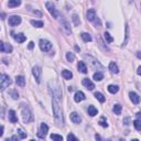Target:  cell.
Segmentation results:
<instances>
[{
	"mask_svg": "<svg viewBox=\"0 0 141 141\" xmlns=\"http://www.w3.org/2000/svg\"><path fill=\"white\" fill-rule=\"evenodd\" d=\"M52 108H53V115L55 118L57 124H63L64 120H63V110H62V106H61V97L60 96H55L53 95L52 98Z\"/></svg>",
	"mask_w": 141,
	"mask_h": 141,
	"instance_id": "1",
	"label": "cell"
},
{
	"mask_svg": "<svg viewBox=\"0 0 141 141\" xmlns=\"http://www.w3.org/2000/svg\"><path fill=\"white\" fill-rule=\"evenodd\" d=\"M22 118L24 123H29L31 121H33V115H32V112L30 111V109L27 106L22 108Z\"/></svg>",
	"mask_w": 141,
	"mask_h": 141,
	"instance_id": "2",
	"label": "cell"
},
{
	"mask_svg": "<svg viewBox=\"0 0 141 141\" xmlns=\"http://www.w3.org/2000/svg\"><path fill=\"white\" fill-rule=\"evenodd\" d=\"M39 46L41 49V51L43 52H49V51L52 49V43L48 40H44V39H41L39 42Z\"/></svg>",
	"mask_w": 141,
	"mask_h": 141,
	"instance_id": "3",
	"label": "cell"
},
{
	"mask_svg": "<svg viewBox=\"0 0 141 141\" xmlns=\"http://www.w3.org/2000/svg\"><path fill=\"white\" fill-rule=\"evenodd\" d=\"M32 74H33V76L35 78V82L39 84L40 82H41V74H42L41 67L40 66H34L33 70H32Z\"/></svg>",
	"mask_w": 141,
	"mask_h": 141,
	"instance_id": "4",
	"label": "cell"
},
{
	"mask_svg": "<svg viewBox=\"0 0 141 141\" xmlns=\"http://www.w3.org/2000/svg\"><path fill=\"white\" fill-rule=\"evenodd\" d=\"M45 6H46V9L49 10V12L51 13V16H52L53 18L57 19L58 18V12L56 11V9H55V7L53 6V3H51V2H46Z\"/></svg>",
	"mask_w": 141,
	"mask_h": 141,
	"instance_id": "5",
	"label": "cell"
},
{
	"mask_svg": "<svg viewBox=\"0 0 141 141\" xmlns=\"http://www.w3.org/2000/svg\"><path fill=\"white\" fill-rule=\"evenodd\" d=\"M8 22H9V25L16 27V25H18L21 23V17L20 16H11V17H9Z\"/></svg>",
	"mask_w": 141,
	"mask_h": 141,
	"instance_id": "6",
	"label": "cell"
},
{
	"mask_svg": "<svg viewBox=\"0 0 141 141\" xmlns=\"http://www.w3.org/2000/svg\"><path fill=\"white\" fill-rule=\"evenodd\" d=\"M48 131H49L48 124L43 123H41V127H40V131H39V133H37V136H39L40 138H45V136H46V133H48Z\"/></svg>",
	"mask_w": 141,
	"mask_h": 141,
	"instance_id": "7",
	"label": "cell"
},
{
	"mask_svg": "<svg viewBox=\"0 0 141 141\" xmlns=\"http://www.w3.org/2000/svg\"><path fill=\"white\" fill-rule=\"evenodd\" d=\"M11 83H12V82H11L10 77H9L8 75H7L6 78L2 79V83L0 84V90H4V89H6L7 87H9V85H10Z\"/></svg>",
	"mask_w": 141,
	"mask_h": 141,
	"instance_id": "8",
	"label": "cell"
},
{
	"mask_svg": "<svg viewBox=\"0 0 141 141\" xmlns=\"http://www.w3.org/2000/svg\"><path fill=\"white\" fill-rule=\"evenodd\" d=\"M82 84H83L84 86H85L87 89H89V90H93L94 88H95V85H94V83L90 81V79L88 78H85L83 79V82H82Z\"/></svg>",
	"mask_w": 141,
	"mask_h": 141,
	"instance_id": "9",
	"label": "cell"
},
{
	"mask_svg": "<svg viewBox=\"0 0 141 141\" xmlns=\"http://www.w3.org/2000/svg\"><path fill=\"white\" fill-rule=\"evenodd\" d=\"M129 96H130V99H131V102L133 103V104H139L140 103V97H139V95H138L137 93H135V91H130L129 93Z\"/></svg>",
	"mask_w": 141,
	"mask_h": 141,
	"instance_id": "10",
	"label": "cell"
},
{
	"mask_svg": "<svg viewBox=\"0 0 141 141\" xmlns=\"http://www.w3.org/2000/svg\"><path fill=\"white\" fill-rule=\"evenodd\" d=\"M70 120L74 123H82V117L79 116L77 112H72L70 114Z\"/></svg>",
	"mask_w": 141,
	"mask_h": 141,
	"instance_id": "11",
	"label": "cell"
},
{
	"mask_svg": "<svg viewBox=\"0 0 141 141\" xmlns=\"http://www.w3.org/2000/svg\"><path fill=\"white\" fill-rule=\"evenodd\" d=\"M85 99V95H84L83 91H76L75 93V96H74V100L76 103H79V102H83V100Z\"/></svg>",
	"mask_w": 141,
	"mask_h": 141,
	"instance_id": "12",
	"label": "cell"
},
{
	"mask_svg": "<svg viewBox=\"0 0 141 141\" xmlns=\"http://www.w3.org/2000/svg\"><path fill=\"white\" fill-rule=\"evenodd\" d=\"M77 69L81 73H83V74H86L87 73V66H86V64L83 62V61H79L78 64H77Z\"/></svg>",
	"mask_w": 141,
	"mask_h": 141,
	"instance_id": "13",
	"label": "cell"
},
{
	"mask_svg": "<svg viewBox=\"0 0 141 141\" xmlns=\"http://www.w3.org/2000/svg\"><path fill=\"white\" fill-rule=\"evenodd\" d=\"M13 37H15V40L18 42V43H23V42L27 40V36H25L24 34H22V33L15 34V35H13Z\"/></svg>",
	"mask_w": 141,
	"mask_h": 141,
	"instance_id": "14",
	"label": "cell"
},
{
	"mask_svg": "<svg viewBox=\"0 0 141 141\" xmlns=\"http://www.w3.org/2000/svg\"><path fill=\"white\" fill-rule=\"evenodd\" d=\"M9 120H10L12 123H18V117L16 116L15 110H9Z\"/></svg>",
	"mask_w": 141,
	"mask_h": 141,
	"instance_id": "15",
	"label": "cell"
},
{
	"mask_svg": "<svg viewBox=\"0 0 141 141\" xmlns=\"http://www.w3.org/2000/svg\"><path fill=\"white\" fill-rule=\"evenodd\" d=\"M16 83L20 87H24L25 86V78L23 76H17L16 77Z\"/></svg>",
	"mask_w": 141,
	"mask_h": 141,
	"instance_id": "16",
	"label": "cell"
},
{
	"mask_svg": "<svg viewBox=\"0 0 141 141\" xmlns=\"http://www.w3.org/2000/svg\"><path fill=\"white\" fill-rule=\"evenodd\" d=\"M62 76H63V78L64 79L69 81V79H70L73 77V73L69 70H62Z\"/></svg>",
	"mask_w": 141,
	"mask_h": 141,
	"instance_id": "17",
	"label": "cell"
},
{
	"mask_svg": "<svg viewBox=\"0 0 141 141\" xmlns=\"http://www.w3.org/2000/svg\"><path fill=\"white\" fill-rule=\"evenodd\" d=\"M86 17H87V20L88 21H93L94 19L96 17V12H95V9H89L87 11V15H86Z\"/></svg>",
	"mask_w": 141,
	"mask_h": 141,
	"instance_id": "18",
	"label": "cell"
},
{
	"mask_svg": "<svg viewBox=\"0 0 141 141\" xmlns=\"http://www.w3.org/2000/svg\"><path fill=\"white\" fill-rule=\"evenodd\" d=\"M20 4H21V0H9L8 2L9 8H16V7H19Z\"/></svg>",
	"mask_w": 141,
	"mask_h": 141,
	"instance_id": "19",
	"label": "cell"
},
{
	"mask_svg": "<svg viewBox=\"0 0 141 141\" xmlns=\"http://www.w3.org/2000/svg\"><path fill=\"white\" fill-rule=\"evenodd\" d=\"M109 70H110V72L114 73V74H117V73L119 72L118 66H117V64H116L115 62H110V64H109Z\"/></svg>",
	"mask_w": 141,
	"mask_h": 141,
	"instance_id": "20",
	"label": "cell"
},
{
	"mask_svg": "<svg viewBox=\"0 0 141 141\" xmlns=\"http://www.w3.org/2000/svg\"><path fill=\"white\" fill-rule=\"evenodd\" d=\"M93 78L95 79L96 82H100L103 78H104V74L102 72H96L95 74L93 75Z\"/></svg>",
	"mask_w": 141,
	"mask_h": 141,
	"instance_id": "21",
	"label": "cell"
},
{
	"mask_svg": "<svg viewBox=\"0 0 141 141\" xmlns=\"http://www.w3.org/2000/svg\"><path fill=\"white\" fill-rule=\"evenodd\" d=\"M119 90V87L117 85H109L108 86V91H109L110 94H116L118 93Z\"/></svg>",
	"mask_w": 141,
	"mask_h": 141,
	"instance_id": "22",
	"label": "cell"
},
{
	"mask_svg": "<svg viewBox=\"0 0 141 141\" xmlns=\"http://www.w3.org/2000/svg\"><path fill=\"white\" fill-rule=\"evenodd\" d=\"M95 97L97 98L100 103H105V100H106V97L103 95L102 93H99V91H96V93H95Z\"/></svg>",
	"mask_w": 141,
	"mask_h": 141,
	"instance_id": "23",
	"label": "cell"
},
{
	"mask_svg": "<svg viewBox=\"0 0 141 141\" xmlns=\"http://www.w3.org/2000/svg\"><path fill=\"white\" fill-rule=\"evenodd\" d=\"M88 115L91 117L96 116V115H97V109H96L94 106H89L88 107Z\"/></svg>",
	"mask_w": 141,
	"mask_h": 141,
	"instance_id": "24",
	"label": "cell"
},
{
	"mask_svg": "<svg viewBox=\"0 0 141 141\" xmlns=\"http://www.w3.org/2000/svg\"><path fill=\"white\" fill-rule=\"evenodd\" d=\"M31 24L34 28H42L43 27V21H37V20H31Z\"/></svg>",
	"mask_w": 141,
	"mask_h": 141,
	"instance_id": "25",
	"label": "cell"
},
{
	"mask_svg": "<svg viewBox=\"0 0 141 141\" xmlns=\"http://www.w3.org/2000/svg\"><path fill=\"white\" fill-rule=\"evenodd\" d=\"M112 110H114V112L116 115H120L121 114V110H123V107H121V105L116 104V105L114 106V108H112Z\"/></svg>",
	"mask_w": 141,
	"mask_h": 141,
	"instance_id": "26",
	"label": "cell"
},
{
	"mask_svg": "<svg viewBox=\"0 0 141 141\" xmlns=\"http://www.w3.org/2000/svg\"><path fill=\"white\" fill-rule=\"evenodd\" d=\"M62 27H63V29L66 31V33H70L72 32V30H70V23L67 22V21H63V24H62Z\"/></svg>",
	"mask_w": 141,
	"mask_h": 141,
	"instance_id": "27",
	"label": "cell"
},
{
	"mask_svg": "<svg viewBox=\"0 0 141 141\" xmlns=\"http://www.w3.org/2000/svg\"><path fill=\"white\" fill-rule=\"evenodd\" d=\"M81 36H82V39H83L85 42H90V41H91V36H90V34L86 33V32H83V33L81 34Z\"/></svg>",
	"mask_w": 141,
	"mask_h": 141,
	"instance_id": "28",
	"label": "cell"
},
{
	"mask_svg": "<svg viewBox=\"0 0 141 141\" xmlns=\"http://www.w3.org/2000/svg\"><path fill=\"white\" fill-rule=\"evenodd\" d=\"M133 126H135V128H136V130H138V131H140L141 130V120L140 119H136L135 121H133Z\"/></svg>",
	"mask_w": 141,
	"mask_h": 141,
	"instance_id": "29",
	"label": "cell"
},
{
	"mask_svg": "<svg viewBox=\"0 0 141 141\" xmlns=\"http://www.w3.org/2000/svg\"><path fill=\"white\" fill-rule=\"evenodd\" d=\"M104 37H105V40L108 42V43H111V42L114 41V37L108 33V32H105V33H104Z\"/></svg>",
	"mask_w": 141,
	"mask_h": 141,
	"instance_id": "30",
	"label": "cell"
},
{
	"mask_svg": "<svg viewBox=\"0 0 141 141\" xmlns=\"http://www.w3.org/2000/svg\"><path fill=\"white\" fill-rule=\"evenodd\" d=\"M66 60L69 61V62H70V63H72L73 61L75 60V55H74V53L67 52V53H66Z\"/></svg>",
	"mask_w": 141,
	"mask_h": 141,
	"instance_id": "31",
	"label": "cell"
},
{
	"mask_svg": "<svg viewBox=\"0 0 141 141\" xmlns=\"http://www.w3.org/2000/svg\"><path fill=\"white\" fill-rule=\"evenodd\" d=\"M51 139L56 140V141H62L63 137H62V136H60V135H56V133H52V135H51Z\"/></svg>",
	"mask_w": 141,
	"mask_h": 141,
	"instance_id": "32",
	"label": "cell"
},
{
	"mask_svg": "<svg viewBox=\"0 0 141 141\" xmlns=\"http://www.w3.org/2000/svg\"><path fill=\"white\" fill-rule=\"evenodd\" d=\"M99 124L102 127H108V123H107V120H106V118L105 117H100V119H99Z\"/></svg>",
	"mask_w": 141,
	"mask_h": 141,
	"instance_id": "33",
	"label": "cell"
},
{
	"mask_svg": "<svg viewBox=\"0 0 141 141\" xmlns=\"http://www.w3.org/2000/svg\"><path fill=\"white\" fill-rule=\"evenodd\" d=\"M91 22H94V24H95L96 27H100V25H102V21H100V19L98 17H95V19H94Z\"/></svg>",
	"mask_w": 141,
	"mask_h": 141,
	"instance_id": "34",
	"label": "cell"
},
{
	"mask_svg": "<svg viewBox=\"0 0 141 141\" xmlns=\"http://www.w3.org/2000/svg\"><path fill=\"white\" fill-rule=\"evenodd\" d=\"M73 22H74V25H78L79 24V18L77 15H73V18H72Z\"/></svg>",
	"mask_w": 141,
	"mask_h": 141,
	"instance_id": "35",
	"label": "cell"
},
{
	"mask_svg": "<svg viewBox=\"0 0 141 141\" xmlns=\"http://www.w3.org/2000/svg\"><path fill=\"white\" fill-rule=\"evenodd\" d=\"M18 133H19L21 139H25V138H27V133H25L22 129H18Z\"/></svg>",
	"mask_w": 141,
	"mask_h": 141,
	"instance_id": "36",
	"label": "cell"
},
{
	"mask_svg": "<svg viewBox=\"0 0 141 141\" xmlns=\"http://www.w3.org/2000/svg\"><path fill=\"white\" fill-rule=\"evenodd\" d=\"M11 97L13 98V99H18L19 98V94H18V91L16 90V89H13V90H11Z\"/></svg>",
	"mask_w": 141,
	"mask_h": 141,
	"instance_id": "37",
	"label": "cell"
},
{
	"mask_svg": "<svg viewBox=\"0 0 141 141\" xmlns=\"http://www.w3.org/2000/svg\"><path fill=\"white\" fill-rule=\"evenodd\" d=\"M4 51H6L7 53H11L12 52V46H11L10 44H4Z\"/></svg>",
	"mask_w": 141,
	"mask_h": 141,
	"instance_id": "38",
	"label": "cell"
},
{
	"mask_svg": "<svg viewBox=\"0 0 141 141\" xmlns=\"http://www.w3.org/2000/svg\"><path fill=\"white\" fill-rule=\"evenodd\" d=\"M129 28H128V25L126 24V40H124V42H123V45H126V43H127V41H128V36H129Z\"/></svg>",
	"mask_w": 141,
	"mask_h": 141,
	"instance_id": "39",
	"label": "cell"
},
{
	"mask_svg": "<svg viewBox=\"0 0 141 141\" xmlns=\"http://www.w3.org/2000/svg\"><path fill=\"white\" fill-rule=\"evenodd\" d=\"M67 140H69V141H70V140H74V141H76V140H77V138L75 137L74 135H72V133H70V135L67 136Z\"/></svg>",
	"mask_w": 141,
	"mask_h": 141,
	"instance_id": "40",
	"label": "cell"
},
{
	"mask_svg": "<svg viewBox=\"0 0 141 141\" xmlns=\"http://www.w3.org/2000/svg\"><path fill=\"white\" fill-rule=\"evenodd\" d=\"M123 123L126 124V126L130 124V118H129V117H126V118H123Z\"/></svg>",
	"mask_w": 141,
	"mask_h": 141,
	"instance_id": "41",
	"label": "cell"
},
{
	"mask_svg": "<svg viewBox=\"0 0 141 141\" xmlns=\"http://www.w3.org/2000/svg\"><path fill=\"white\" fill-rule=\"evenodd\" d=\"M4 51V43L2 41H0V52H3Z\"/></svg>",
	"mask_w": 141,
	"mask_h": 141,
	"instance_id": "42",
	"label": "cell"
},
{
	"mask_svg": "<svg viewBox=\"0 0 141 141\" xmlns=\"http://www.w3.org/2000/svg\"><path fill=\"white\" fill-rule=\"evenodd\" d=\"M28 48H29V50H32V49L34 48V43H33V42H30V43H29V46H28Z\"/></svg>",
	"mask_w": 141,
	"mask_h": 141,
	"instance_id": "43",
	"label": "cell"
},
{
	"mask_svg": "<svg viewBox=\"0 0 141 141\" xmlns=\"http://www.w3.org/2000/svg\"><path fill=\"white\" fill-rule=\"evenodd\" d=\"M0 18H1L2 20H4V19H6V13H4V12H1V13H0Z\"/></svg>",
	"mask_w": 141,
	"mask_h": 141,
	"instance_id": "44",
	"label": "cell"
},
{
	"mask_svg": "<svg viewBox=\"0 0 141 141\" xmlns=\"http://www.w3.org/2000/svg\"><path fill=\"white\" fill-rule=\"evenodd\" d=\"M18 139H19L18 136H12V137H11L10 139H8V140H18Z\"/></svg>",
	"mask_w": 141,
	"mask_h": 141,
	"instance_id": "45",
	"label": "cell"
},
{
	"mask_svg": "<svg viewBox=\"0 0 141 141\" xmlns=\"http://www.w3.org/2000/svg\"><path fill=\"white\" fill-rule=\"evenodd\" d=\"M3 135V126H0V137Z\"/></svg>",
	"mask_w": 141,
	"mask_h": 141,
	"instance_id": "46",
	"label": "cell"
},
{
	"mask_svg": "<svg viewBox=\"0 0 141 141\" xmlns=\"http://www.w3.org/2000/svg\"><path fill=\"white\" fill-rule=\"evenodd\" d=\"M137 74H138V75H140V74H141V66H139V67H138V70H137Z\"/></svg>",
	"mask_w": 141,
	"mask_h": 141,
	"instance_id": "47",
	"label": "cell"
},
{
	"mask_svg": "<svg viewBox=\"0 0 141 141\" xmlns=\"http://www.w3.org/2000/svg\"><path fill=\"white\" fill-rule=\"evenodd\" d=\"M7 75H3V74H0V79H4L6 78Z\"/></svg>",
	"mask_w": 141,
	"mask_h": 141,
	"instance_id": "48",
	"label": "cell"
},
{
	"mask_svg": "<svg viewBox=\"0 0 141 141\" xmlns=\"http://www.w3.org/2000/svg\"><path fill=\"white\" fill-rule=\"evenodd\" d=\"M33 12H34V13H36V15L39 16V17H41V16H42V13L40 12V11H33Z\"/></svg>",
	"mask_w": 141,
	"mask_h": 141,
	"instance_id": "49",
	"label": "cell"
},
{
	"mask_svg": "<svg viewBox=\"0 0 141 141\" xmlns=\"http://www.w3.org/2000/svg\"><path fill=\"white\" fill-rule=\"evenodd\" d=\"M95 139H96V140H100V137H99L98 135H95Z\"/></svg>",
	"mask_w": 141,
	"mask_h": 141,
	"instance_id": "50",
	"label": "cell"
},
{
	"mask_svg": "<svg viewBox=\"0 0 141 141\" xmlns=\"http://www.w3.org/2000/svg\"><path fill=\"white\" fill-rule=\"evenodd\" d=\"M137 56H138V58L141 57V56H140V52H137Z\"/></svg>",
	"mask_w": 141,
	"mask_h": 141,
	"instance_id": "51",
	"label": "cell"
},
{
	"mask_svg": "<svg viewBox=\"0 0 141 141\" xmlns=\"http://www.w3.org/2000/svg\"><path fill=\"white\" fill-rule=\"evenodd\" d=\"M69 91H73V87H70H70H69Z\"/></svg>",
	"mask_w": 141,
	"mask_h": 141,
	"instance_id": "52",
	"label": "cell"
}]
</instances>
